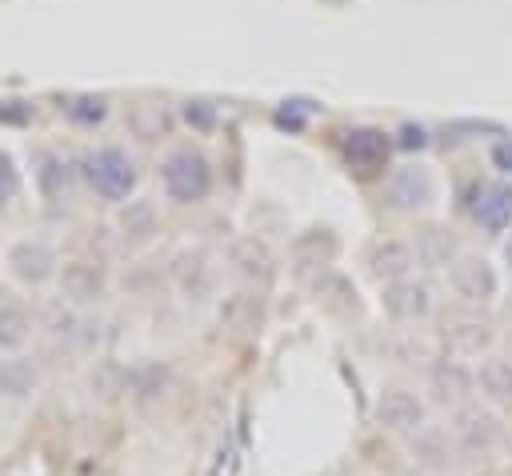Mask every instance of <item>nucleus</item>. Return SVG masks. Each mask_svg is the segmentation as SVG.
<instances>
[{
    "mask_svg": "<svg viewBox=\"0 0 512 476\" xmlns=\"http://www.w3.org/2000/svg\"><path fill=\"white\" fill-rule=\"evenodd\" d=\"M472 372H476V396L488 408H512V356L484 352Z\"/></svg>",
    "mask_w": 512,
    "mask_h": 476,
    "instance_id": "nucleus-18",
    "label": "nucleus"
},
{
    "mask_svg": "<svg viewBox=\"0 0 512 476\" xmlns=\"http://www.w3.org/2000/svg\"><path fill=\"white\" fill-rule=\"evenodd\" d=\"M388 148H392V140L380 128H352L344 136V160L356 172H380L388 160Z\"/></svg>",
    "mask_w": 512,
    "mask_h": 476,
    "instance_id": "nucleus-20",
    "label": "nucleus"
},
{
    "mask_svg": "<svg viewBox=\"0 0 512 476\" xmlns=\"http://www.w3.org/2000/svg\"><path fill=\"white\" fill-rule=\"evenodd\" d=\"M488 160H492V168H496L500 176H512V136H500V140H492V148H488Z\"/></svg>",
    "mask_w": 512,
    "mask_h": 476,
    "instance_id": "nucleus-33",
    "label": "nucleus"
},
{
    "mask_svg": "<svg viewBox=\"0 0 512 476\" xmlns=\"http://www.w3.org/2000/svg\"><path fill=\"white\" fill-rule=\"evenodd\" d=\"M128 128H132L140 140H156V136H164V132H168V112H164L160 104L140 100V104H132V108H128Z\"/></svg>",
    "mask_w": 512,
    "mask_h": 476,
    "instance_id": "nucleus-28",
    "label": "nucleus"
},
{
    "mask_svg": "<svg viewBox=\"0 0 512 476\" xmlns=\"http://www.w3.org/2000/svg\"><path fill=\"white\" fill-rule=\"evenodd\" d=\"M408 460H412V468L416 472H424V476H444V472H452L456 464H460V456H456V444H452V432L444 428V424H424L420 432H412L408 440Z\"/></svg>",
    "mask_w": 512,
    "mask_h": 476,
    "instance_id": "nucleus-10",
    "label": "nucleus"
},
{
    "mask_svg": "<svg viewBox=\"0 0 512 476\" xmlns=\"http://www.w3.org/2000/svg\"><path fill=\"white\" fill-rule=\"evenodd\" d=\"M124 384H128V364H120L116 356H96V364L88 368V392L100 404H116L124 400Z\"/></svg>",
    "mask_w": 512,
    "mask_h": 476,
    "instance_id": "nucleus-23",
    "label": "nucleus"
},
{
    "mask_svg": "<svg viewBox=\"0 0 512 476\" xmlns=\"http://www.w3.org/2000/svg\"><path fill=\"white\" fill-rule=\"evenodd\" d=\"M40 388V364L24 352H4L0 356V400H32Z\"/></svg>",
    "mask_w": 512,
    "mask_h": 476,
    "instance_id": "nucleus-19",
    "label": "nucleus"
},
{
    "mask_svg": "<svg viewBox=\"0 0 512 476\" xmlns=\"http://www.w3.org/2000/svg\"><path fill=\"white\" fill-rule=\"evenodd\" d=\"M424 388H428V400L448 408V412H460L476 400V372L472 364H464L460 356L444 352L428 364V376H424Z\"/></svg>",
    "mask_w": 512,
    "mask_h": 476,
    "instance_id": "nucleus-4",
    "label": "nucleus"
},
{
    "mask_svg": "<svg viewBox=\"0 0 512 476\" xmlns=\"http://www.w3.org/2000/svg\"><path fill=\"white\" fill-rule=\"evenodd\" d=\"M216 316H220V324H224V328H236V332H248V328H256V324H260V316H264L260 292H256V288H240V292H228V296H220V304H216Z\"/></svg>",
    "mask_w": 512,
    "mask_h": 476,
    "instance_id": "nucleus-22",
    "label": "nucleus"
},
{
    "mask_svg": "<svg viewBox=\"0 0 512 476\" xmlns=\"http://www.w3.org/2000/svg\"><path fill=\"white\" fill-rule=\"evenodd\" d=\"M384 200L396 212H428L436 204V176H432V168L420 164V160H408V164L392 168L388 180H384Z\"/></svg>",
    "mask_w": 512,
    "mask_h": 476,
    "instance_id": "nucleus-7",
    "label": "nucleus"
},
{
    "mask_svg": "<svg viewBox=\"0 0 512 476\" xmlns=\"http://www.w3.org/2000/svg\"><path fill=\"white\" fill-rule=\"evenodd\" d=\"M184 120H188L192 128L208 132V128L216 124V108H212L208 100H188V104H184Z\"/></svg>",
    "mask_w": 512,
    "mask_h": 476,
    "instance_id": "nucleus-31",
    "label": "nucleus"
},
{
    "mask_svg": "<svg viewBox=\"0 0 512 476\" xmlns=\"http://www.w3.org/2000/svg\"><path fill=\"white\" fill-rule=\"evenodd\" d=\"M412 252H416V264L420 268H448L452 256H456V244H452V232L440 228V224H420L412 232Z\"/></svg>",
    "mask_w": 512,
    "mask_h": 476,
    "instance_id": "nucleus-21",
    "label": "nucleus"
},
{
    "mask_svg": "<svg viewBox=\"0 0 512 476\" xmlns=\"http://www.w3.org/2000/svg\"><path fill=\"white\" fill-rule=\"evenodd\" d=\"M336 252H340V240H336L332 228H308V232H300V236L292 240L296 264H308V268H320V272L336 260Z\"/></svg>",
    "mask_w": 512,
    "mask_h": 476,
    "instance_id": "nucleus-24",
    "label": "nucleus"
},
{
    "mask_svg": "<svg viewBox=\"0 0 512 476\" xmlns=\"http://www.w3.org/2000/svg\"><path fill=\"white\" fill-rule=\"evenodd\" d=\"M504 264H508V272H512V236L504 240Z\"/></svg>",
    "mask_w": 512,
    "mask_h": 476,
    "instance_id": "nucleus-35",
    "label": "nucleus"
},
{
    "mask_svg": "<svg viewBox=\"0 0 512 476\" xmlns=\"http://www.w3.org/2000/svg\"><path fill=\"white\" fill-rule=\"evenodd\" d=\"M396 144H400V148H408V152H412V148L420 152V148L428 144V128L408 120V124H400V128H396Z\"/></svg>",
    "mask_w": 512,
    "mask_h": 476,
    "instance_id": "nucleus-34",
    "label": "nucleus"
},
{
    "mask_svg": "<svg viewBox=\"0 0 512 476\" xmlns=\"http://www.w3.org/2000/svg\"><path fill=\"white\" fill-rule=\"evenodd\" d=\"M444 276H448L452 296L464 300V304H480L484 308V304H492L500 296V276H496L492 260L480 256V252H456L452 264L444 268Z\"/></svg>",
    "mask_w": 512,
    "mask_h": 476,
    "instance_id": "nucleus-5",
    "label": "nucleus"
},
{
    "mask_svg": "<svg viewBox=\"0 0 512 476\" xmlns=\"http://www.w3.org/2000/svg\"><path fill=\"white\" fill-rule=\"evenodd\" d=\"M468 216L476 220L480 232L500 236V232L512 224V184H508V180H480V184L472 188Z\"/></svg>",
    "mask_w": 512,
    "mask_h": 476,
    "instance_id": "nucleus-15",
    "label": "nucleus"
},
{
    "mask_svg": "<svg viewBox=\"0 0 512 476\" xmlns=\"http://www.w3.org/2000/svg\"><path fill=\"white\" fill-rule=\"evenodd\" d=\"M168 280H172V288H176L184 300H192V304L216 296V264H212L208 252H200V248L176 252L172 264H168Z\"/></svg>",
    "mask_w": 512,
    "mask_h": 476,
    "instance_id": "nucleus-14",
    "label": "nucleus"
},
{
    "mask_svg": "<svg viewBox=\"0 0 512 476\" xmlns=\"http://www.w3.org/2000/svg\"><path fill=\"white\" fill-rule=\"evenodd\" d=\"M32 312L20 300H0V352H20L32 340Z\"/></svg>",
    "mask_w": 512,
    "mask_h": 476,
    "instance_id": "nucleus-25",
    "label": "nucleus"
},
{
    "mask_svg": "<svg viewBox=\"0 0 512 476\" xmlns=\"http://www.w3.org/2000/svg\"><path fill=\"white\" fill-rule=\"evenodd\" d=\"M16 188H20V172H16L12 156H8V152H0V208L16 196Z\"/></svg>",
    "mask_w": 512,
    "mask_h": 476,
    "instance_id": "nucleus-32",
    "label": "nucleus"
},
{
    "mask_svg": "<svg viewBox=\"0 0 512 476\" xmlns=\"http://www.w3.org/2000/svg\"><path fill=\"white\" fill-rule=\"evenodd\" d=\"M396 476H424V472H416V468H404V472H396Z\"/></svg>",
    "mask_w": 512,
    "mask_h": 476,
    "instance_id": "nucleus-36",
    "label": "nucleus"
},
{
    "mask_svg": "<svg viewBox=\"0 0 512 476\" xmlns=\"http://www.w3.org/2000/svg\"><path fill=\"white\" fill-rule=\"evenodd\" d=\"M316 296L328 304V308H336V312H356L360 308V292H356V284L344 276V272H332V268H324L320 276H316Z\"/></svg>",
    "mask_w": 512,
    "mask_h": 476,
    "instance_id": "nucleus-27",
    "label": "nucleus"
},
{
    "mask_svg": "<svg viewBox=\"0 0 512 476\" xmlns=\"http://www.w3.org/2000/svg\"><path fill=\"white\" fill-rule=\"evenodd\" d=\"M368 272L380 280V284H396V280H408L416 272V252L404 236H384L368 248Z\"/></svg>",
    "mask_w": 512,
    "mask_h": 476,
    "instance_id": "nucleus-17",
    "label": "nucleus"
},
{
    "mask_svg": "<svg viewBox=\"0 0 512 476\" xmlns=\"http://www.w3.org/2000/svg\"><path fill=\"white\" fill-rule=\"evenodd\" d=\"M112 228H116V240H120L124 248H148V244L160 236V208H156V200L132 196V200L116 204Z\"/></svg>",
    "mask_w": 512,
    "mask_h": 476,
    "instance_id": "nucleus-16",
    "label": "nucleus"
},
{
    "mask_svg": "<svg viewBox=\"0 0 512 476\" xmlns=\"http://www.w3.org/2000/svg\"><path fill=\"white\" fill-rule=\"evenodd\" d=\"M36 184L44 192V200H64L72 188V168L60 152H40L36 156Z\"/></svg>",
    "mask_w": 512,
    "mask_h": 476,
    "instance_id": "nucleus-26",
    "label": "nucleus"
},
{
    "mask_svg": "<svg viewBox=\"0 0 512 476\" xmlns=\"http://www.w3.org/2000/svg\"><path fill=\"white\" fill-rule=\"evenodd\" d=\"M80 172H84L88 188H92L100 200H108V204L132 200V188H136V180H140L136 160H132L128 148H120V144H100V148H92V152L80 160Z\"/></svg>",
    "mask_w": 512,
    "mask_h": 476,
    "instance_id": "nucleus-2",
    "label": "nucleus"
},
{
    "mask_svg": "<svg viewBox=\"0 0 512 476\" xmlns=\"http://www.w3.org/2000/svg\"><path fill=\"white\" fill-rule=\"evenodd\" d=\"M176 388V368L168 360L144 356L128 364V384H124V400H132L136 408H152L160 400H168V392Z\"/></svg>",
    "mask_w": 512,
    "mask_h": 476,
    "instance_id": "nucleus-13",
    "label": "nucleus"
},
{
    "mask_svg": "<svg viewBox=\"0 0 512 476\" xmlns=\"http://www.w3.org/2000/svg\"><path fill=\"white\" fill-rule=\"evenodd\" d=\"M432 308H436V296L416 276L396 280V284H380V312L392 324H420V320L432 316Z\"/></svg>",
    "mask_w": 512,
    "mask_h": 476,
    "instance_id": "nucleus-12",
    "label": "nucleus"
},
{
    "mask_svg": "<svg viewBox=\"0 0 512 476\" xmlns=\"http://www.w3.org/2000/svg\"><path fill=\"white\" fill-rule=\"evenodd\" d=\"M444 344L452 348V356H460V352H480V348L488 344V328L476 324V320H452V324L444 328Z\"/></svg>",
    "mask_w": 512,
    "mask_h": 476,
    "instance_id": "nucleus-29",
    "label": "nucleus"
},
{
    "mask_svg": "<svg viewBox=\"0 0 512 476\" xmlns=\"http://www.w3.org/2000/svg\"><path fill=\"white\" fill-rule=\"evenodd\" d=\"M448 432H452V444H456L460 460H488L504 444V424H500L496 408H480V404H468V408L452 412Z\"/></svg>",
    "mask_w": 512,
    "mask_h": 476,
    "instance_id": "nucleus-3",
    "label": "nucleus"
},
{
    "mask_svg": "<svg viewBox=\"0 0 512 476\" xmlns=\"http://www.w3.org/2000/svg\"><path fill=\"white\" fill-rule=\"evenodd\" d=\"M372 420H376L384 432L408 440L412 432H420V428L428 424V400H424L416 388L388 384V388H380V396H376V404H372Z\"/></svg>",
    "mask_w": 512,
    "mask_h": 476,
    "instance_id": "nucleus-6",
    "label": "nucleus"
},
{
    "mask_svg": "<svg viewBox=\"0 0 512 476\" xmlns=\"http://www.w3.org/2000/svg\"><path fill=\"white\" fill-rule=\"evenodd\" d=\"M228 268H232V276L244 284V288H256V292H264L272 280H276V252L260 240V236H236L232 244H228Z\"/></svg>",
    "mask_w": 512,
    "mask_h": 476,
    "instance_id": "nucleus-9",
    "label": "nucleus"
},
{
    "mask_svg": "<svg viewBox=\"0 0 512 476\" xmlns=\"http://www.w3.org/2000/svg\"><path fill=\"white\" fill-rule=\"evenodd\" d=\"M56 288H60V300H64L68 308L84 312V308H96V304L108 296V272H104V264L76 256V260H64V264H60Z\"/></svg>",
    "mask_w": 512,
    "mask_h": 476,
    "instance_id": "nucleus-8",
    "label": "nucleus"
},
{
    "mask_svg": "<svg viewBox=\"0 0 512 476\" xmlns=\"http://www.w3.org/2000/svg\"><path fill=\"white\" fill-rule=\"evenodd\" d=\"M156 180L172 204H200L212 192V160L192 144H176L160 156Z\"/></svg>",
    "mask_w": 512,
    "mask_h": 476,
    "instance_id": "nucleus-1",
    "label": "nucleus"
},
{
    "mask_svg": "<svg viewBox=\"0 0 512 476\" xmlns=\"http://www.w3.org/2000/svg\"><path fill=\"white\" fill-rule=\"evenodd\" d=\"M64 112H68V120H76V124H100V120L108 116V100H104V96H76Z\"/></svg>",
    "mask_w": 512,
    "mask_h": 476,
    "instance_id": "nucleus-30",
    "label": "nucleus"
},
{
    "mask_svg": "<svg viewBox=\"0 0 512 476\" xmlns=\"http://www.w3.org/2000/svg\"><path fill=\"white\" fill-rule=\"evenodd\" d=\"M4 264H8V272H12L20 284H28V288H44V284H52L56 272H60L56 248H52L48 240H32V236L16 240V244L8 248V256H4Z\"/></svg>",
    "mask_w": 512,
    "mask_h": 476,
    "instance_id": "nucleus-11",
    "label": "nucleus"
}]
</instances>
